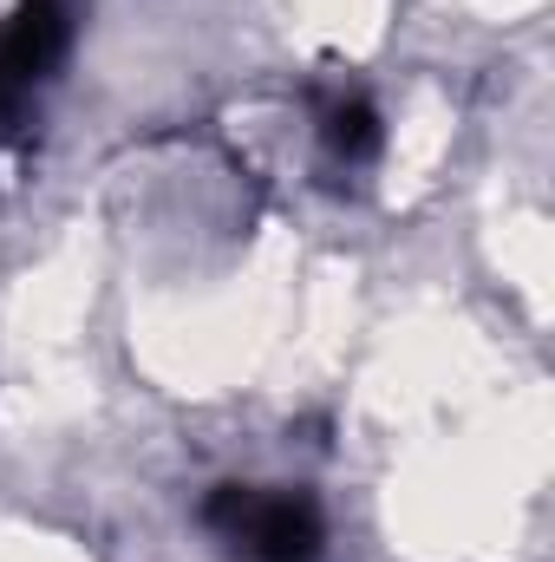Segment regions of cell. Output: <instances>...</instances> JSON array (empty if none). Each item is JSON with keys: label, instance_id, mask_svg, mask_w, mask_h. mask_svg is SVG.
Returning a JSON list of instances; mask_svg holds the SVG:
<instances>
[{"label": "cell", "instance_id": "6da1fadb", "mask_svg": "<svg viewBox=\"0 0 555 562\" xmlns=\"http://www.w3.org/2000/svg\"><path fill=\"white\" fill-rule=\"evenodd\" d=\"M203 524L242 550L249 562H314L327 530H320V510L294 491H256V484H223L209 504H203Z\"/></svg>", "mask_w": 555, "mask_h": 562}, {"label": "cell", "instance_id": "7a4b0ae2", "mask_svg": "<svg viewBox=\"0 0 555 562\" xmlns=\"http://www.w3.org/2000/svg\"><path fill=\"white\" fill-rule=\"evenodd\" d=\"M72 40V0H26L0 33V112L20 105Z\"/></svg>", "mask_w": 555, "mask_h": 562}, {"label": "cell", "instance_id": "3957f363", "mask_svg": "<svg viewBox=\"0 0 555 562\" xmlns=\"http://www.w3.org/2000/svg\"><path fill=\"white\" fill-rule=\"evenodd\" d=\"M327 144L353 164V157H373V144H380V119H373V105L366 99H333L327 105Z\"/></svg>", "mask_w": 555, "mask_h": 562}]
</instances>
